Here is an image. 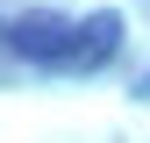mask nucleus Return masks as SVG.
<instances>
[{"label": "nucleus", "mask_w": 150, "mask_h": 143, "mask_svg": "<svg viewBox=\"0 0 150 143\" xmlns=\"http://www.w3.org/2000/svg\"><path fill=\"white\" fill-rule=\"evenodd\" d=\"M7 43H14V57H29V64H71L79 22H64V14H22V22H7Z\"/></svg>", "instance_id": "f257e3e1"}, {"label": "nucleus", "mask_w": 150, "mask_h": 143, "mask_svg": "<svg viewBox=\"0 0 150 143\" xmlns=\"http://www.w3.org/2000/svg\"><path fill=\"white\" fill-rule=\"evenodd\" d=\"M136 100H150V72H143V79H136Z\"/></svg>", "instance_id": "7ed1b4c3"}, {"label": "nucleus", "mask_w": 150, "mask_h": 143, "mask_svg": "<svg viewBox=\"0 0 150 143\" xmlns=\"http://www.w3.org/2000/svg\"><path fill=\"white\" fill-rule=\"evenodd\" d=\"M122 50V14H93V22H79V43H71V64L93 72V64H107Z\"/></svg>", "instance_id": "f03ea898"}]
</instances>
